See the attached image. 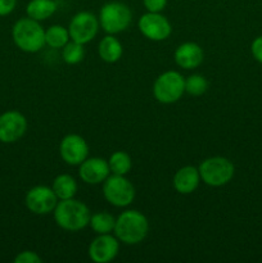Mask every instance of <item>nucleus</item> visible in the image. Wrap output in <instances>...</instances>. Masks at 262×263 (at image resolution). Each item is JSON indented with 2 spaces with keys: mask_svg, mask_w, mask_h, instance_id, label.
Here are the masks:
<instances>
[{
  "mask_svg": "<svg viewBox=\"0 0 262 263\" xmlns=\"http://www.w3.org/2000/svg\"><path fill=\"white\" fill-rule=\"evenodd\" d=\"M138 28L141 35L151 41H164L171 36V22L161 13L146 12L138 21Z\"/></svg>",
  "mask_w": 262,
  "mask_h": 263,
  "instance_id": "nucleus-10",
  "label": "nucleus"
},
{
  "mask_svg": "<svg viewBox=\"0 0 262 263\" xmlns=\"http://www.w3.org/2000/svg\"><path fill=\"white\" fill-rule=\"evenodd\" d=\"M200 180L212 187H221L228 185L235 175V166L226 157L216 156L205 158L198 167Z\"/></svg>",
  "mask_w": 262,
  "mask_h": 263,
  "instance_id": "nucleus-4",
  "label": "nucleus"
},
{
  "mask_svg": "<svg viewBox=\"0 0 262 263\" xmlns=\"http://www.w3.org/2000/svg\"><path fill=\"white\" fill-rule=\"evenodd\" d=\"M143 4L146 12L161 13L166 8L167 0H143Z\"/></svg>",
  "mask_w": 262,
  "mask_h": 263,
  "instance_id": "nucleus-26",
  "label": "nucleus"
},
{
  "mask_svg": "<svg viewBox=\"0 0 262 263\" xmlns=\"http://www.w3.org/2000/svg\"><path fill=\"white\" fill-rule=\"evenodd\" d=\"M200 180L199 170L194 166H184L175 172L172 177V185L174 189L179 194L188 195L194 193L199 186Z\"/></svg>",
  "mask_w": 262,
  "mask_h": 263,
  "instance_id": "nucleus-16",
  "label": "nucleus"
},
{
  "mask_svg": "<svg viewBox=\"0 0 262 263\" xmlns=\"http://www.w3.org/2000/svg\"><path fill=\"white\" fill-rule=\"evenodd\" d=\"M51 189L59 200H66L76 197L79 185L73 176L68 174H61L53 180Z\"/></svg>",
  "mask_w": 262,
  "mask_h": 263,
  "instance_id": "nucleus-18",
  "label": "nucleus"
},
{
  "mask_svg": "<svg viewBox=\"0 0 262 263\" xmlns=\"http://www.w3.org/2000/svg\"><path fill=\"white\" fill-rule=\"evenodd\" d=\"M251 53L252 57H253L258 63L262 64V35L257 36V37L252 41Z\"/></svg>",
  "mask_w": 262,
  "mask_h": 263,
  "instance_id": "nucleus-27",
  "label": "nucleus"
},
{
  "mask_svg": "<svg viewBox=\"0 0 262 263\" xmlns=\"http://www.w3.org/2000/svg\"><path fill=\"white\" fill-rule=\"evenodd\" d=\"M57 9L58 4L55 0H31L26 7V13L27 17L41 22L50 18L57 12Z\"/></svg>",
  "mask_w": 262,
  "mask_h": 263,
  "instance_id": "nucleus-19",
  "label": "nucleus"
},
{
  "mask_svg": "<svg viewBox=\"0 0 262 263\" xmlns=\"http://www.w3.org/2000/svg\"><path fill=\"white\" fill-rule=\"evenodd\" d=\"M17 5V0H0V17L10 14Z\"/></svg>",
  "mask_w": 262,
  "mask_h": 263,
  "instance_id": "nucleus-28",
  "label": "nucleus"
},
{
  "mask_svg": "<svg viewBox=\"0 0 262 263\" xmlns=\"http://www.w3.org/2000/svg\"><path fill=\"white\" fill-rule=\"evenodd\" d=\"M98 54H99V58L105 63H116L122 57L123 46L121 41L115 37V35H107L99 41Z\"/></svg>",
  "mask_w": 262,
  "mask_h": 263,
  "instance_id": "nucleus-17",
  "label": "nucleus"
},
{
  "mask_svg": "<svg viewBox=\"0 0 262 263\" xmlns=\"http://www.w3.org/2000/svg\"><path fill=\"white\" fill-rule=\"evenodd\" d=\"M71 40L68 28L61 25H53L45 30V45L53 49H62Z\"/></svg>",
  "mask_w": 262,
  "mask_h": 263,
  "instance_id": "nucleus-22",
  "label": "nucleus"
},
{
  "mask_svg": "<svg viewBox=\"0 0 262 263\" xmlns=\"http://www.w3.org/2000/svg\"><path fill=\"white\" fill-rule=\"evenodd\" d=\"M59 199L57 198L53 189L45 185H36L31 187L25 197V204L31 213L38 216H45L53 213L54 208L58 204Z\"/></svg>",
  "mask_w": 262,
  "mask_h": 263,
  "instance_id": "nucleus-9",
  "label": "nucleus"
},
{
  "mask_svg": "<svg viewBox=\"0 0 262 263\" xmlns=\"http://www.w3.org/2000/svg\"><path fill=\"white\" fill-rule=\"evenodd\" d=\"M53 217L57 226H59L62 230L76 233L89 226L91 212L84 202L71 198L59 200L53 211Z\"/></svg>",
  "mask_w": 262,
  "mask_h": 263,
  "instance_id": "nucleus-1",
  "label": "nucleus"
},
{
  "mask_svg": "<svg viewBox=\"0 0 262 263\" xmlns=\"http://www.w3.org/2000/svg\"><path fill=\"white\" fill-rule=\"evenodd\" d=\"M99 25L108 35H117L128 28L133 21V13L121 2H108L99 10Z\"/></svg>",
  "mask_w": 262,
  "mask_h": 263,
  "instance_id": "nucleus-5",
  "label": "nucleus"
},
{
  "mask_svg": "<svg viewBox=\"0 0 262 263\" xmlns=\"http://www.w3.org/2000/svg\"><path fill=\"white\" fill-rule=\"evenodd\" d=\"M107 161L109 164L110 174L126 176L133 168V159H131L130 154L123 151L113 152Z\"/></svg>",
  "mask_w": 262,
  "mask_h": 263,
  "instance_id": "nucleus-21",
  "label": "nucleus"
},
{
  "mask_svg": "<svg viewBox=\"0 0 262 263\" xmlns=\"http://www.w3.org/2000/svg\"><path fill=\"white\" fill-rule=\"evenodd\" d=\"M115 225H116L115 216L110 215V213L107 212V211L91 213L89 226L91 228V230L94 231L97 235H100V234L113 233V230H115Z\"/></svg>",
  "mask_w": 262,
  "mask_h": 263,
  "instance_id": "nucleus-20",
  "label": "nucleus"
},
{
  "mask_svg": "<svg viewBox=\"0 0 262 263\" xmlns=\"http://www.w3.org/2000/svg\"><path fill=\"white\" fill-rule=\"evenodd\" d=\"M85 58V49L84 45L77 41L69 40L66 45L62 48V59L64 63L69 64V66H74L82 62Z\"/></svg>",
  "mask_w": 262,
  "mask_h": 263,
  "instance_id": "nucleus-23",
  "label": "nucleus"
},
{
  "mask_svg": "<svg viewBox=\"0 0 262 263\" xmlns=\"http://www.w3.org/2000/svg\"><path fill=\"white\" fill-rule=\"evenodd\" d=\"M208 90V81L203 74L194 73L185 79V92L192 97H200Z\"/></svg>",
  "mask_w": 262,
  "mask_h": 263,
  "instance_id": "nucleus-24",
  "label": "nucleus"
},
{
  "mask_svg": "<svg viewBox=\"0 0 262 263\" xmlns=\"http://www.w3.org/2000/svg\"><path fill=\"white\" fill-rule=\"evenodd\" d=\"M110 175L108 161L100 157H87L79 166V176L87 185H99Z\"/></svg>",
  "mask_w": 262,
  "mask_h": 263,
  "instance_id": "nucleus-14",
  "label": "nucleus"
},
{
  "mask_svg": "<svg viewBox=\"0 0 262 263\" xmlns=\"http://www.w3.org/2000/svg\"><path fill=\"white\" fill-rule=\"evenodd\" d=\"M175 63L180 67L190 71V69L198 68L203 63L204 53L199 44L186 41V43L180 44L174 53Z\"/></svg>",
  "mask_w": 262,
  "mask_h": 263,
  "instance_id": "nucleus-15",
  "label": "nucleus"
},
{
  "mask_svg": "<svg viewBox=\"0 0 262 263\" xmlns=\"http://www.w3.org/2000/svg\"><path fill=\"white\" fill-rule=\"evenodd\" d=\"M59 156L69 166H80L89 157V145L82 136L68 134L59 143Z\"/></svg>",
  "mask_w": 262,
  "mask_h": 263,
  "instance_id": "nucleus-12",
  "label": "nucleus"
},
{
  "mask_svg": "<svg viewBox=\"0 0 262 263\" xmlns=\"http://www.w3.org/2000/svg\"><path fill=\"white\" fill-rule=\"evenodd\" d=\"M12 39L20 50L38 53L45 45V30L39 21L30 17L21 18L13 26Z\"/></svg>",
  "mask_w": 262,
  "mask_h": 263,
  "instance_id": "nucleus-3",
  "label": "nucleus"
},
{
  "mask_svg": "<svg viewBox=\"0 0 262 263\" xmlns=\"http://www.w3.org/2000/svg\"><path fill=\"white\" fill-rule=\"evenodd\" d=\"M116 238L126 246H136L146 238L149 233V222L145 215L136 210H126L116 218Z\"/></svg>",
  "mask_w": 262,
  "mask_h": 263,
  "instance_id": "nucleus-2",
  "label": "nucleus"
},
{
  "mask_svg": "<svg viewBox=\"0 0 262 263\" xmlns=\"http://www.w3.org/2000/svg\"><path fill=\"white\" fill-rule=\"evenodd\" d=\"M120 252V240L116 235L110 234H100L89 246L90 259L95 263H108L112 262Z\"/></svg>",
  "mask_w": 262,
  "mask_h": 263,
  "instance_id": "nucleus-13",
  "label": "nucleus"
},
{
  "mask_svg": "<svg viewBox=\"0 0 262 263\" xmlns=\"http://www.w3.org/2000/svg\"><path fill=\"white\" fill-rule=\"evenodd\" d=\"M27 120L18 110H7L0 115V141L12 144L25 136L27 131Z\"/></svg>",
  "mask_w": 262,
  "mask_h": 263,
  "instance_id": "nucleus-11",
  "label": "nucleus"
},
{
  "mask_svg": "<svg viewBox=\"0 0 262 263\" xmlns=\"http://www.w3.org/2000/svg\"><path fill=\"white\" fill-rule=\"evenodd\" d=\"M99 27V18L94 13L82 10L72 17L68 26L69 36H71V40L85 45L94 40L95 36L98 35Z\"/></svg>",
  "mask_w": 262,
  "mask_h": 263,
  "instance_id": "nucleus-8",
  "label": "nucleus"
},
{
  "mask_svg": "<svg viewBox=\"0 0 262 263\" xmlns=\"http://www.w3.org/2000/svg\"><path fill=\"white\" fill-rule=\"evenodd\" d=\"M135 186L122 175L110 174L103 182V197L113 207H128L135 199Z\"/></svg>",
  "mask_w": 262,
  "mask_h": 263,
  "instance_id": "nucleus-7",
  "label": "nucleus"
},
{
  "mask_svg": "<svg viewBox=\"0 0 262 263\" xmlns=\"http://www.w3.org/2000/svg\"><path fill=\"white\" fill-rule=\"evenodd\" d=\"M43 258L33 251H23L14 257V263H41Z\"/></svg>",
  "mask_w": 262,
  "mask_h": 263,
  "instance_id": "nucleus-25",
  "label": "nucleus"
},
{
  "mask_svg": "<svg viewBox=\"0 0 262 263\" xmlns=\"http://www.w3.org/2000/svg\"><path fill=\"white\" fill-rule=\"evenodd\" d=\"M153 97L162 104H174L185 94V79L177 71H166L153 84Z\"/></svg>",
  "mask_w": 262,
  "mask_h": 263,
  "instance_id": "nucleus-6",
  "label": "nucleus"
}]
</instances>
